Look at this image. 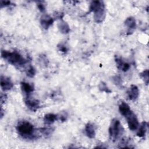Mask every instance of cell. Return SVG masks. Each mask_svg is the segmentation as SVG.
<instances>
[{
  "label": "cell",
  "mask_w": 149,
  "mask_h": 149,
  "mask_svg": "<svg viewBox=\"0 0 149 149\" xmlns=\"http://www.w3.org/2000/svg\"><path fill=\"white\" fill-rule=\"evenodd\" d=\"M13 86V83L11 81L10 79L5 76L1 77V87L3 90L6 91L10 90Z\"/></svg>",
  "instance_id": "9"
},
{
  "label": "cell",
  "mask_w": 149,
  "mask_h": 149,
  "mask_svg": "<svg viewBox=\"0 0 149 149\" xmlns=\"http://www.w3.org/2000/svg\"><path fill=\"white\" fill-rule=\"evenodd\" d=\"M123 133V128L119 120L113 119L111 122L109 128V133L110 137L113 140L118 139Z\"/></svg>",
  "instance_id": "3"
},
{
  "label": "cell",
  "mask_w": 149,
  "mask_h": 149,
  "mask_svg": "<svg viewBox=\"0 0 149 149\" xmlns=\"http://www.w3.org/2000/svg\"><path fill=\"white\" fill-rule=\"evenodd\" d=\"M129 68H130V65L128 63L124 62V63H123V65L120 68V69L123 72H127L129 69Z\"/></svg>",
  "instance_id": "21"
},
{
  "label": "cell",
  "mask_w": 149,
  "mask_h": 149,
  "mask_svg": "<svg viewBox=\"0 0 149 149\" xmlns=\"http://www.w3.org/2000/svg\"><path fill=\"white\" fill-rule=\"evenodd\" d=\"M125 117L126 118L129 129L132 131L136 130L139 127V123L136 115L131 111Z\"/></svg>",
  "instance_id": "4"
},
{
  "label": "cell",
  "mask_w": 149,
  "mask_h": 149,
  "mask_svg": "<svg viewBox=\"0 0 149 149\" xmlns=\"http://www.w3.org/2000/svg\"><path fill=\"white\" fill-rule=\"evenodd\" d=\"M22 91L26 94H30L34 91V87L27 82H22L20 83Z\"/></svg>",
  "instance_id": "14"
},
{
  "label": "cell",
  "mask_w": 149,
  "mask_h": 149,
  "mask_svg": "<svg viewBox=\"0 0 149 149\" xmlns=\"http://www.w3.org/2000/svg\"><path fill=\"white\" fill-rule=\"evenodd\" d=\"M38 8L39 9V10L41 11V12H44L45 10V6L42 3H40V4H38Z\"/></svg>",
  "instance_id": "24"
},
{
  "label": "cell",
  "mask_w": 149,
  "mask_h": 149,
  "mask_svg": "<svg viewBox=\"0 0 149 149\" xmlns=\"http://www.w3.org/2000/svg\"><path fill=\"white\" fill-rule=\"evenodd\" d=\"M25 104L27 108L33 111H36L39 108V101L37 100L27 98L25 100Z\"/></svg>",
  "instance_id": "11"
},
{
  "label": "cell",
  "mask_w": 149,
  "mask_h": 149,
  "mask_svg": "<svg viewBox=\"0 0 149 149\" xmlns=\"http://www.w3.org/2000/svg\"><path fill=\"white\" fill-rule=\"evenodd\" d=\"M119 111L123 116H125L131 111V109L127 103L122 101L119 105Z\"/></svg>",
  "instance_id": "13"
},
{
  "label": "cell",
  "mask_w": 149,
  "mask_h": 149,
  "mask_svg": "<svg viewBox=\"0 0 149 149\" xmlns=\"http://www.w3.org/2000/svg\"><path fill=\"white\" fill-rule=\"evenodd\" d=\"M10 2L9 1H1V7L2 8L3 6H6L10 5Z\"/></svg>",
  "instance_id": "23"
},
{
  "label": "cell",
  "mask_w": 149,
  "mask_h": 149,
  "mask_svg": "<svg viewBox=\"0 0 149 149\" xmlns=\"http://www.w3.org/2000/svg\"><path fill=\"white\" fill-rule=\"evenodd\" d=\"M125 24L127 26L128 30L127 33L129 34L132 33L134 29L136 27V20L133 17H127L125 22Z\"/></svg>",
  "instance_id": "8"
},
{
  "label": "cell",
  "mask_w": 149,
  "mask_h": 149,
  "mask_svg": "<svg viewBox=\"0 0 149 149\" xmlns=\"http://www.w3.org/2000/svg\"><path fill=\"white\" fill-rule=\"evenodd\" d=\"M105 17V6L101 8L100 9L94 13V19L95 22L100 23L102 22Z\"/></svg>",
  "instance_id": "7"
},
{
  "label": "cell",
  "mask_w": 149,
  "mask_h": 149,
  "mask_svg": "<svg viewBox=\"0 0 149 149\" xmlns=\"http://www.w3.org/2000/svg\"><path fill=\"white\" fill-rule=\"evenodd\" d=\"M26 74L30 77H34L35 74H36V70H35V69L33 66H30L27 69V70H26Z\"/></svg>",
  "instance_id": "20"
},
{
  "label": "cell",
  "mask_w": 149,
  "mask_h": 149,
  "mask_svg": "<svg viewBox=\"0 0 149 149\" xmlns=\"http://www.w3.org/2000/svg\"><path fill=\"white\" fill-rule=\"evenodd\" d=\"M113 80H115V83H116V84H119V83H120V78L118 76H115L113 79Z\"/></svg>",
  "instance_id": "25"
},
{
  "label": "cell",
  "mask_w": 149,
  "mask_h": 149,
  "mask_svg": "<svg viewBox=\"0 0 149 149\" xmlns=\"http://www.w3.org/2000/svg\"><path fill=\"white\" fill-rule=\"evenodd\" d=\"M57 119V115L54 113H47L44 116V121L47 125H50L53 123Z\"/></svg>",
  "instance_id": "16"
},
{
  "label": "cell",
  "mask_w": 149,
  "mask_h": 149,
  "mask_svg": "<svg viewBox=\"0 0 149 149\" xmlns=\"http://www.w3.org/2000/svg\"><path fill=\"white\" fill-rule=\"evenodd\" d=\"M127 97L130 100L135 101L139 95V91L138 87L135 85H132L127 90Z\"/></svg>",
  "instance_id": "5"
},
{
  "label": "cell",
  "mask_w": 149,
  "mask_h": 149,
  "mask_svg": "<svg viewBox=\"0 0 149 149\" xmlns=\"http://www.w3.org/2000/svg\"><path fill=\"white\" fill-rule=\"evenodd\" d=\"M16 130L18 133L24 139H34L36 137L34 133V129L33 125L27 121H20L18 122Z\"/></svg>",
  "instance_id": "1"
},
{
  "label": "cell",
  "mask_w": 149,
  "mask_h": 149,
  "mask_svg": "<svg viewBox=\"0 0 149 149\" xmlns=\"http://www.w3.org/2000/svg\"><path fill=\"white\" fill-rule=\"evenodd\" d=\"M148 127V123L146 122H143L141 125L140 126L137 132V136L139 137H143L146 135L147 129Z\"/></svg>",
  "instance_id": "15"
},
{
  "label": "cell",
  "mask_w": 149,
  "mask_h": 149,
  "mask_svg": "<svg viewBox=\"0 0 149 149\" xmlns=\"http://www.w3.org/2000/svg\"><path fill=\"white\" fill-rule=\"evenodd\" d=\"M105 6L103 2L100 1H92L89 8V11L90 12H95L98 9H100L102 6Z\"/></svg>",
  "instance_id": "12"
},
{
  "label": "cell",
  "mask_w": 149,
  "mask_h": 149,
  "mask_svg": "<svg viewBox=\"0 0 149 149\" xmlns=\"http://www.w3.org/2000/svg\"><path fill=\"white\" fill-rule=\"evenodd\" d=\"M98 87H99L100 90L101 91H104V92H106L107 93H109L111 92V91L109 90V88L107 87V84L103 81H101Z\"/></svg>",
  "instance_id": "19"
},
{
  "label": "cell",
  "mask_w": 149,
  "mask_h": 149,
  "mask_svg": "<svg viewBox=\"0 0 149 149\" xmlns=\"http://www.w3.org/2000/svg\"><path fill=\"white\" fill-rule=\"evenodd\" d=\"M58 48L59 51H61L62 52H66V51H68V49L66 48V47L63 44H60L59 45H58Z\"/></svg>",
  "instance_id": "22"
},
{
  "label": "cell",
  "mask_w": 149,
  "mask_h": 149,
  "mask_svg": "<svg viewBox=\"0 0 149 149\" xmlns=\"http://www.w3.org/2000/svg\"><path fill=\"white\" fill-rule=\"evenodd\" d=\"M40 23L44 29H48L53 24L54 19L48 15H43L41 17Z\"/></svg>",
  "instance_id": "6"
},
{
  "label": "cell",
  "mask_w": 149,
  "mask_h": 149,
  "mask_svg": "<svg viewBox=\"0 0 149 149\" xmlns=\"http://www.w3.org/2000/svg\"><path fill=\"white\" fill-rule=\"evenodd\" d=\"M1 56L9 63L15 66H23L27 62V61L16 51L10 52L5 50L2 51Z\"/></svg>",
  "instance_id": "2"
},
{
  "label": "cell",
  "mask_w": 149,
  "mask_h": 149,
  "mask_svg": "<svg viewBox=\"0 0 149 149\" xmlns=\"http://www.w3.org/2000/svg\"><path fill=\"white\" fill-rule=\"evenodd\" d=\"M84 132L88 137L90 139L94 138L95 136V130L94 126L92 123H88L87 124H86L85 126Z\"/></svg>",
  "instance_id": "10"
},
{
  "label": "cell",
  "mask_w": 149,
  "mask_h": 149,
  "mask_svg": "<svg viewBox=\"0 0 149 149\" xmlns=\"http://www.w3.org/2000/svg\"><path fill=\"white\" fill-rule=\"evenodd\" d=\"M58 27L60 32H61L63 34H67L70 31V28L69 25L66 22L64 21L60 22L58 23Z\"/></svg>",
  "instance_id": "17"
},
{
  "label": "cell",
  "mask_w": 149,
  "mask_h": 149,
  "mask_svg": "<svg viewBox=\"0 0 149 149\" xmlns=\"http://www.w3.org/2000/svg\"><path fill=\"white\" fill-rule=\"evenodd\" d=\"M140 76L143 78V79L144 81V83L146 85L148 84L149 81V75H148V70L146 69L143 72L140 73Z\"/></svg>",
  "instance_id": "18"
}]
</instances>
